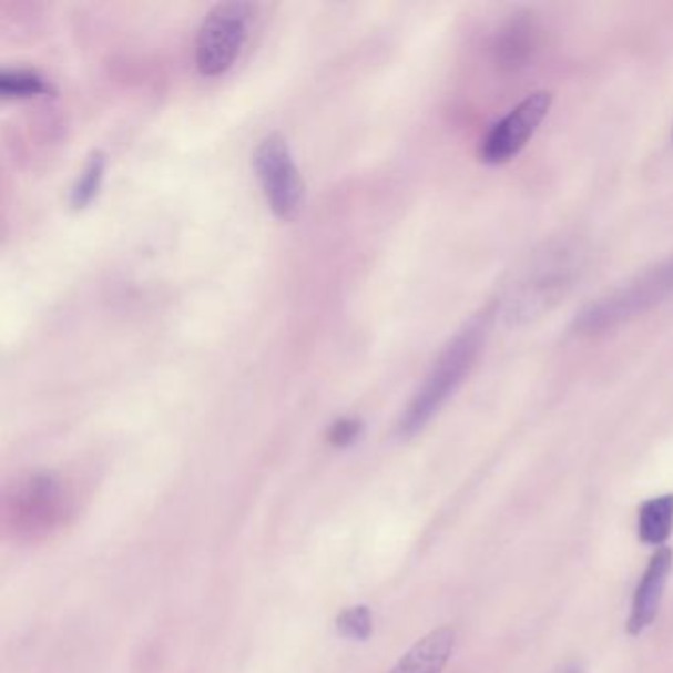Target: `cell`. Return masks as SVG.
Listing matches in <instances>:
<instances>
[{
	"instance_id": "12",
	"label": "cell",
	"mask_w": 673,
	"mask_h": 673,
	"mask_svg": "<svg viewBox=\"0 0 673 673\" xmlns=\"http://www.w3.org/2000/svg\"><path fill=\"white\" fill-rule=\"evenodd\" d=\"M105 164H108V159L101 151H93L88 156L80 176L73 182L72 192H70V202L73 207H85L91 200L95 198V194L100 192Z\"/></svg>"
},
{
	"instance_id": "6",
	"label": "cell",
	"mask_w": 673,
	"mask_h": 673,
	"mask_svg": "<svg viewBox=\"0 0 673 673\" xmlns=\"http://www.w3.org/2000/svg\"><path fill=\"white\" fill-rule=\"evenodd\" d=\"M253 169L275 216H295L305 196V182L287 139L278 131L263 136L253 151Z\"/></svg>"
},
{
	"instance_id": "7",
	"label": "cell",
	"mask_w": 673,
	"mask_h": 673,
	"mask_svg": "<svg viewBox=\"0 0 673 673\" xmlns=\"http://www.w3.org/2000/svg\"><path fill=\"white\" fill-rule=\"evenodd\" d=\"M553 105L551 91H533L526 100L503 115L492 129L486 133L480 143V161L486 164H506L523 151L536 135L543 119L548 118L549 109Z\"/></svg>"
},
{
	"instance_id": "3",
	"label": "cell",
	"mask_w": 673,
	"mask_h": 673,
	"mask_svg": "<svg viewBox=\"0 0 673 673\" xmlns=\"http://www.w3.org/2000/svg\"><path fill=\"white\" fill-rule=\"evenodd\" d=\"M581 267L583 253L577 245L559 242L543 247L503 297L506 324L523 326L548 315L574 287Z\"/></svg>"
},
{
	"instance_id": "9",
	"label": "cell",
	"mask_w": 673,
	"mask_h": 673,
	"mask_svg": "<svg viewBox=\"0 0 673 673\" xmlns=\"http://www.w3.org/2000/svg\"><path fill=\"white\" fill-rule=\"evenodd\" d=\"M457 644V632L440 626L422 636L389 673H440L449 664Z\"/></svg>"
},
{
	"instance_id": "2",
	"label": "cell",
	"mask_w": 673,
	"mask_h": 673,
	"mask_svg": "<svg viewBox=\"0 0 673 673\" xmlns=\"http://www.w3.org/2000/svg\"><path fill=\"white\" fill-rule=\"evenodd\" d=\"M485 338L486 318L475 316L447 341L427 376L422 377L421 386L417 387L409 404L405 405L404 414L397 421V437L411 439L431 422L432 417L439 414L458 387L462 386L470 369L475 368Z\"/></svg>"
},
{
	"instance_id": "4",
	"label": "cell",
	"mask_w": 673,
	"mask_h": 673,
	"mask_svg": "<svg viewBox=\"0 0 673 673\" xmlns=\"http://www.w3.org/2000/svg\"><path fill=\"white\" fill-rule=\"evenodd\" d=\"M673 295V257L644 271L624 287L599 298L581 310L574 318V330L579 334H601L644 315L650 308L662 305Z\"/></svg>"
},
{
	"instance_id": "1",
	"label": "cell",
	"mask_w": 673,
	"mask_h": 673,
	"mask_svg": "<svg viewBox=\"0 0 673 673\" xmlns=\"http://www.w3.org/2000/svg\"><path fill=\"white\" fill-rule=\"evenodd\" d=\"M78 492L55 472H30L12 480L0 498V528L20 545H37L70 526Z\"/></svg>"
},
{
	"instance_id": "8",
	"label": "cell",
	"mask_w": 673,
	"mask_h": 673,
	"mask_svg": "<svg viewBox=\"0 0 673 673\" xmlns=\"http://www.w3.org/2000/svg\"><path fill=\"white\" fill-rule=\"evenodd\" d=\"M673 567V551L670 548H660L655 551L646 571L642 574L640 583L632 601V611H630L629 632L632 636L642 634L647 626H652L660 604L664 599L665 584L670 579Z\"/></svg>"
},
{
	"instance_id": "17",
	"label": "cell",
	"mask_w": 673,
	"mask_h": 673,
	"mask_svg": "<svg viewBox=\"0 0 673 673\" xmlns=\"http://www.w3.org/2000/svg\"><path fill=\"white\" fill-rule=\"evenodd\" d=\"M672 141H673V129H672Z\"/></svg>"
},
{
	"instance_id": "14",
	"label": "cell",
	"mask_w": 673,
	"mask_h": 673,
	"mask_svg": "<svg viewBox=\"0 0 673 673\" xmlns=\"http://www.w3.org/2000/svg\"><path fill=\"white\" fill-rule=\"evenodd\" d=\"M334 626H336L341 638H350V640L364 642L374 632V616H371V611H369L366 604H358V606L344 609L336 616Z\"/></svg>"
},
{
	"instance_id": "5",
	"label": "cell",
	"mask_w": 673,
	"mask_h": 673,
	"mask_svg": "<svg viewBox=\"0 0 673 673\" xmlns=\"http://www.w3.org/2000/svg\"><path fill=\"white\" fill-rule=\"evenodd\" d=\"M255 7L252 2H217L196 34V65L204 75H220L234 65L247 40Z\"/></svg>"
},
{
	"instance_id": "13",
	"label": "cell",
	"mask_w": 673,
	"mask_h": 673,
	"mask_svg": "<svg viewBox=\"0 0 673 673\" xmlns=\"http://www.w3.org/2000/svg\"><path fill=\"white\" fill-rule=\"evenodd\" d=\"M50 91V83L37 70L7 68L0 72V93L4 98H34Z\"/></svg>"
},
{
	"instance_id": "16",
	"label": "cell",
	"mask_w": 673,
	"mask_h": 673,
	"mask_svg": "<svg viewBox=\"0 0 673 673\" xmlns=\"http://www.w3.org/2000/svg\"><path fill=\"white\" fill-rule=\"evenodd\" d=\"M559 673H583V667H581V665L571 664L563 667Z\"/></svg>"
},
{
	"instance_id": "10",
	"label": "cell",
	"mask_w": 673,
	"mask_h": 673,
	"mask_svg": "<svg viewBox=\"0 0 673 673\" xmlns=\"http://www.w3.org/2000/svg\"><path fill=\"white\" fill-rule=\"evenodd\" d=\"M538 45V28L526 14L510 20L498 32L494 44L496 62L506 70H518L530 62Z\"/></svg>"
},
{
	"instance_id": "15",
	"label": "cell",
	"mask_w": 673,
	"mask_h": 673,
	"mask_svg": "<svg viewBox=\"0 0 673 673\" xmlns=\"http://www.w3.org/2000/svg\"><path fill=\"white\" fill-rule=\"evenodd\" d=\"M361 427L364 425L356 417H341L328 429L326 437H328V442L338 449L350 447L351 442L358 439Z\"/></svg>"
},
{
	"instance_id": "11",
	"label": "cell",
	"mask_w": 673,
	"mask_h": 673,
	"mask_svg": "<svg viewBox=\"0 0 673 673\" xmlns=\"http://www.w3.org/2000/svg\"><path fill=\"white\" fill-rule=\"evenodd\" d=\"M673 531V494L652 498L640 506L638 538L646 545H664Z\"/></svg>"
}]
</instances>
